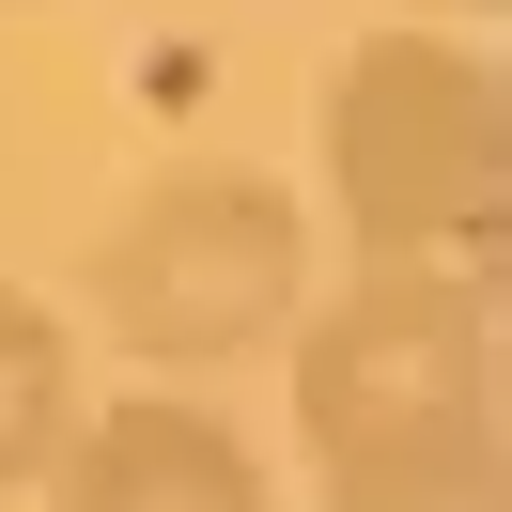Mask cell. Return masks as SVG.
Here are the masks:
<instances>
[{"label": "cell", "mask_w": 512, "mask_h": 512, "mask_svg": "<svg viewBox=\"0 0 512 512\" xmlns=\"http://www.w3.org/2000/svg\"><path fill=\"white\" fill-rule=\"evenodd\" d=\"M295 450L342 512H481L497 497V280L466 264H357L295 295Z\"/></svg>", "instance_id": "cell-1"}, {"label": "cell", "mask_w": 512, "mask_h": 512, "mask_svg": "<svg viewBox=\"0 0 512 512\" xmlns=\"http://www.w3.org/2000/svg\"><path fill=\"white\" fill-rule=\"evenodd\" d=\"M326 218L357 264H512V94L481 32H357L326 78Z\"/></svg>", "instance_id": "cell-2"}, {"label": "cell", "mask_w": 512, "mask_h": 512, "mask_svg": "<svg viewBox=\"0 0 512 512\" xmlns=\"http://www.w3.org/2000/svg\"><path fill=\"white\" fill-rule=\"evenodd\" d=\"M295 295H311V218H295L264 171L187 156L109 218L94 249V311L125 326L140 373H233V357H280Z\"/></svg>", "instance_id": "cell-3"}, {"label": "cell", "mask_w": 512, "mask_h": 512, "mask_svg": "<svg viewBox=\"0 0 512 512\" xmlns=\"http://www.w3.org/2000/svg\"><path fill=\"white\" fill-rule=\"evenodd\" d=\"M32 497H63V512H264V466H249V435H233L218 404L125 388V404L63 419V450H47Z\"/></svg>", "instance_id": "cell-4"}, {"label": "cell", "mask_w": 512, "mask_h": 512, "mask_svg": "<svg viewBox=\"0 0 512 512\" xmlns=\"http://www.w3.org/2000/svg\"><path fill=\"white\" fill-rule=\"evenodd\" d=\"M63 419H78V342H63L47 295L0 280V497H32V481H47Z\"/></svg>", "instance_id": "cell-5"}, {"label": "cell", "mask_w": 512, "mask_h": 512, "mask_svg": "<svg viewBox=\"0 0 512 512\" xmlns=\"http://www.w3.org/2000/svg\"><path fill=\"white\" fill-rule=\"evenodd\" d=\"M435 16H497V0H435Z\"/></svg>", "instance_id": "cell-6"}]
</instances>
